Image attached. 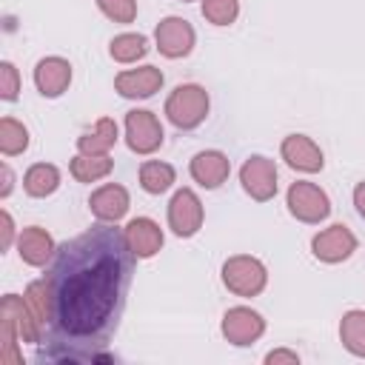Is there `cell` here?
Wrapping results in <instances>:
<instances>
[{"label": "cell", "instance_id": "cell-8", "mask_svg": "<svg viewBox=\"0 0 365 365\" xmlns=\"http://www.w3.org/2000/svg\"><path fill=\"white\" fill-rule=\"evenodd\" d=\"M154 40H157V48H160L163 57L180 60L185 54H191L197 34H194V29H191L188 20H182V17H165V20H160V26L154 31Z\"/></svg>", "mask_w": 365, "mask_h": 365}, {"label": "cell", "instance_id": "cell-15", "mask_svg": "<svg viewBox=\"0 0 365 365\" xmlns=\"http://www.w3.org/2000/svg\"><path fill=\"white\" fill-rule=\"evenodd\" d=\"M54 240H51V234L46 231V228H40V225H29V228H23L20 231V237H17V254H20V259L26 262V265H34V268H40V265H46L51 257H54Z\"/></svg>", "mask_w": 365, "mask_h": 365}, {"label": "cell", "instance_id": "cell-32", "mask_svg": "<svg viewBox=\"0 0 365 365\" xmlns=\"http://www.w3.org/2000/svg\"><path fill=\"white\" fill-rule=\"evenodd\" d=\"M354 205H356L359 217L365 220V180H362V182H356V188H354Z\"/></svg>", "mask_w": 365, "mask_h": 365}, {"label": "cell", "instance_id": "cell-29", "mask_svg": "<svg viewBox=\"0 0 365 365\" xmlns=\"http://www.w3.org/2000/svg\"><path fill=\"white\" fill-rule=\"evenodd\" d=\"M17 94H20V74L9 60H3L0 63V97L6 103H11V100H17Z\"/></svg>", "mask_w": 365, "mask_h": 365}, {"label": "cell", "instance_id": "cell-7", "mask_svg": "<svg viewBox=\"0 0 365 365\" xmlns=\"http://www.w3.org/2000/svg\"><path fill=\"white\" fill-rule=\"evenodd\" d=\"M168 228L177 237H194L202 228V202L191 188H180L168 202Z\"/></svg>", "mask_w": 365, "mask_h": 365}, {"label": "cell", "instance_id": "cell-33", "mask_svg": "<svg viewBox=\"0 0 365 365\" xmlns=\"http://www.w3.org/2000/svg\"><path fill=\"white\" fill-rule=\"evenodd\" d=\"M11 168L9 165H3V188H0V197H9L11 194Z\"/></svg>", "mask_w": 365, "mask_h": 365}, {"label": "cell", "instance_id": "cell-21", "mask_svg": "<svg viewBox=\"0 0 365 365\" xmlns=\"http://www.w3.org/2000/svg\"><path fill=\"white\" fill-rule=\"evenodd\" d=\"M23 299H26V305H29V311H31L37 328H40V336H43L46 328H48V319H51V294H48V282H46V277L29 282Z\"/></svg>", "mask_w": 365, "mask_h": 365}, {"label": "cell", "instance_id": "cell-13", "mask_svg": "<svg viewBox=\"0 0 365 365\" xmlns=\"http://www.w3.org/2000/svg\"><path fill=\"white\" fill-rule=\"evenodd\" d=\"M71 83V66L63 57H43L34 66V86L43 97H60Z\"/></svg>", "mask_w": 365, "mask_h": 365}, {"label": "cell", "instance_id": "cell-10", "mask_svg": "<svg viewBox=\"0 0 365 365\" xmlns=\"http://www.w3.org/2000/svg\"><path fill=\"white\" fill-rule=\"evenodd\" d=\"M262 334H265V319H262L257 311L242 308V305L225 311V317H222V336H225L231 345H240V348H242V345H251V342H257Z\"/></svg>", "mask_w": 365, "mask_h": 365}, {"label": "cell", "instance_id": "cell-2", "mask_svg": "<svg viewBox=\"0 0 365 365\" xmlns=\"http://www.w3.org/2000/svg\"><path fill=\"white\" fill-rule=\"evenodd\" d=\"M165 117L171 120L174 128H182V131L197 128L208 117V91L197 83L177 86L165 100Z\"/></svg>", "mask_w": 365, "mask_h": 365}, {"label": "cell", "instance_id": "cell-12", "mask_svg": "<svg viewBox=\"0 0 365 365\" xmlns=\"http://www.w3.org/2000/svg\"><path fill=\"white\" fill-rule=\"evenodd\" d=\"M279 154H282V160H285L291 168L305 171V174L322 171V165H325L319 145H317L311 137H305V134H288V137L282 140V145H279Z\"/></svg>", "mask_w": 365, "mask_h": 365}, {"label": "cell", "instance_id": "cell-6", "mask_svg": "<svg viewBox=\"0 0 365 365\" xmlns=\"http://www.w3.org/2000/svg\"><path fill=\"white\" fill-rule=\"evenodd\" d=\"M240 182L245 188V194L257 202H268L277 194V165L268 157H248L240 168Z\"/></svg>", "mask_w": 365, "mask_h": 365}, {"label": "cell", "instance_id": "cell-14", "mask_svg": "<svg viewBox=\"0 0 365 365\" xmlns=\"http://www.w3.org/2000/svg\"><path fill=\"white\" fill-rule=\"evenodd\" d=\"M88 208L100 222H117L128 211V191L117 182H108L88 197Z\"/></svg>", "mask_w": 365, "mask_h": 365}, {"label": "cell", "instance_id": "cell-23", "mask_svg": "<svg viewBox=\"0 0 365 365\" xmlns=\"http://www.w3.org/2000/svg\"><path fill=\"white\" fill-rule=\"evenodd\" d=\"M140 185L148 194H163L174 185V168L160 160H145L140 165Z\"/></svg>", "mask_w": 365, "mask_h": 365}, {"label": "cell", "instance_id": "cell-20", "mask_svg": "<svg viewBox=\"0 0 365 365\" xmlns=\"http://www.w3.org/2000/svg\"><path fill=\"white\" fill-rule=\"evenodd\" d=\"M57 185H60V171L51 163H34L23 174V191L29 197H37V200L40 197H48V194L57 191Z\"/></svg>", "mask_w": 365, "mask_h": 365}, {"label": "cell", "instance_id": "cell-5", "mask_svg": "<svg viewBox=\"0 0 365 365\" xmlns=\"http://www.w3.org/2000/svg\"><path fill=\"white\" fill-rule=\"evenodd\" d=\"M163 125L151 111L134 108L125 114V143L134 154H151L163 145Z\"/></svg>", "mask_w": 365, "mask_h": 365}, {"label": "cell", "instance_id": "cell-9", "mask_svg": "<svg viewBox=\"0 0 365 365\" xmlns=\"http://www.w3.org/2000/svg\"><path fill=\"white\" fill-rule=\"evenodd\" d=\"M311 251H314V257L317 259H322V262H342V259H348L354 251H356V237L351 234V228L348 225H342V222H336V225H331V228H325V231H319L314 240H311Z\"/></svg>", "mask_w": 365, "mask_h": 365}, {"label": "cell", "instance_id": "cell-28", "mask_svg": "<svg viewBox=\"0 0 365 365\" xmlns=\"http://www.w3.org/2000/svg\"><path fill=\"white\" fill-rule=\"evenodd\" d=\"M97 6L114 23H131L137 17V0H97Z\"/></svg>", "mask_w": 365, "mask_h": 365}, {"label": "cell", "instance_id": "cell-25", "mask_svg": "<svg viewBox=\"0 0 365 365\" xmlns=\"http://www.w3.org/2000/svg\"><path fill=\"white\" fill-rule=\"evenodd\" d=\"M108 54L117 63H134L148 54V40L143 34H117L108 46Z\"/></svg>", "mask_w": 365, "mask_h": 365}, {"label": "cell", "instance_id": "cell-16", "mask_svg": "<svg viewBox=\"0 0 365 365\" xmlns=\"http://www.w3.org/2000/svg\"><path fill=\"white\" fill-rule=\"evenodd\" d=\"M188 171L202 188H220L231 174V163L222 151H200L194 154Z\"/></svg>", "mask_w": 365, "mask_h": 365}, {"label": "cell", "instance_id": "cell-19", "mask_svg": "<svg viewBox=\"0 0 365 365\" xmlns=\"http://www.w3.org/2000/svg\"><path fill=\"white\" fill-rule=\"evenodd\" d=\"M114 143H117V123L111 117H100L94 131L77 137L80 154H88V157H106Z\"/></svg>", "mask_w": 365, "mask_h": 365}, {"label": "cell", "instance_id": "cell-1", "mask_svg": "<svg viewBox=\"0 0 365 365\" xmlns=\"http://www.w3.org/2000/svg\"><path fill=\"white\" fill-rule=\"evenodd\" d=\"M134 259L125 228H114V222H100L54 251L46 271L51 319L37 342L40 362L111 359L106 345L120 325Z\"/></svg>", "mask_w": 365, "mask_h": 365}, {"label": "cell", "instance_id": "cell-17", "mask_svg": "<svg viewBox=\"0 0 365 365\" xmlns=\"http://www.w3.org/2000/svg\"><path fill=\"white\" fill-rule=\"evenodd\" d=\"M125 237H128V245H131L137 259H148L163 248V231L148 217H134L125 225Z\"/></svg>", "mask_w": 365, "mask_h": 365}, {"label": "cell", "instance_id": "cell-26", "mask_svg": "<svg viewBox=\"0 0 365 365\" xmlns=\"http://www.w3.org/2000/svg\"><path fill=\"white\" fill-rule=\"evenodd\" d=\"M29 148V131L23 123H17L14 117H3L0 120V151L6 157L23 154Z\"/></svg>", "mask_w": 365, "mask_h": 365}, {"label": "cell", "instance_id": "cell-3", "mask_svg": "<svg viewBox=\"0 0 365 365\" xmlns=\"http://www.w3.org/2000/svg\"><path fill=\"white\" fill-rule=\"evenodd\" d=\"M222 282L237 297H257V294H262V288L268 282V271H265V265L257 257L237 254V257H228L225 259V265H222Z\"/></svg>", "mask_w": 365, "mask_h": 365}, {"label": "cell", "instance_id": "cell-34", "mask_svg": "<svg viewBox=\"0 0 365 365\" xmlns=\"http://www.w3.org/2000/svg\"><path fill=\"white\" fill-rule=\"evenodd\" d=\"M182 3H188V0H182Z\"/></svg>", "mask_w": 365, "mask_h": 365}, {"label": "cell", "instance_id": "cell-18", "mask_svg": "<svg viewBox=\"0 0 365 365\" xmlns=\"http://www.w3.org/2000/svg\"><path fill=\"white\" fill-rule=\"evenodd\" d=\"M0 317L14 325L20 342H40V328H37V322H34V317H31V311H29L23 297L6 294L3 302H0Z\"/></svg>", "mask_w": 365, "mask_h": 365}, {"label": "cell", "instance_id": "cell-11", "mask_svg": "<svg viewBox=\"0 0 365 365\" xmlns=\"http://www.w3.org/2000/svg\"><path fill=\"white\" fill-rule=\"evenodd\" d=\"M114 88L120 91V97L128 100H145L154 91L163 88V71L157 66H143V68H128L120 71L114 77Z\"/></svg>", "mask_w": 365, "mask_h": 365}, {"label": "cell", "instance_id": "cell-4", "mask_svg": "<svg viewBox=\"0 0 365 365\" xmlns=\"http://www.w3.org/2000/svg\"><path fill=\"white\" fill-rule=\"evenodd\" d=\"M285 202H288V211L299 220V222H322L328 214H331V200L328 194L314 185V182H305V180H297L291 182L288 194H285Z\"/></svg>", "mask_w": 365, "mask_h": 365}, {"label": "cell", "instance_id": "cell-31", "mask_svg": "<svg viewBox=\"0 0 365 365\" xmlns=\"http://www.w3.org/2000/svg\"><path fill=\"white\" fill-rule=\"evenodd\" d=\"M0 222H3V240H0V248L6 251V248L11 245V237H14V222H11V214H9V211H3V214H0Z\"/></svg>", "mask_w": 365, "mask_h": 365}, {"label": "cell", "instance_id": "cell-27", "mask_svg": "<svg viewBox=\"0 0 365 365\" xmlns=\"http://www.w3.org/2000/svg\"><path fill=\"white\" fill-rule=\"evenodd\" d=\"M240 14L237 0H202V17L214 26H231Z\"/></svg>", "mask_w": 365, "mask_h": 365}, {"label": "cell", "instance_id": "cell-22", "mask_svg": "<svg viewBox=\"0 0 365 365\" xmlns=\"http://www.w3.org/2000/svg\"><path fill=\"white\" fill-rule=\"evenodd\" d=\"M111 168H114V160H108V154H106V157L77 154V157L71 160V165H68V171H71V177H74L77 182H97V180L108 177Z\"/></svg>", "mask_w": 365, "mask_h": 365}, {"label": "cell", "instance_id": "cell-24", "mask_svg": "<svg viewBox=\"0 0 365 365\" xmlns=\"http://www.w3.org/2000/svg\"><path fill=\"white\" fill-rule=\"evenodd\" d=\"M339 339L354 356H365V311H348L342 317Z\"/></svg>", "mask_w": 365, "mask_h": 365}, {"label": "cell", "instance_id": "cell-30", "mask_svg": "<svg viewBox=\"0 0 365 365\" xmlns=\"http://www.w3.org/2000/svg\"><path fill=\"white\" fill-rule=\"evenodd\" d=\"M265 362H268V365H279V362L297 365V362H299V356H297L294 351H285V348H279V351H271V354H265Z\"/></svg>", "mask_w": 365, "mask_h": 365}]
</instances>
